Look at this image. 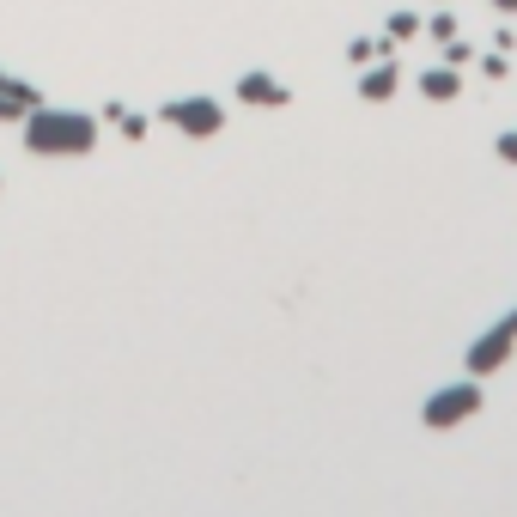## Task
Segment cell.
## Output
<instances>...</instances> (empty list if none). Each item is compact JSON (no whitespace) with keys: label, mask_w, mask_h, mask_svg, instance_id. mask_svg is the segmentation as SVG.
I'll list each match as a JSON object with an SVG mask.
<instances>
[{"label":"cell","mask_w":517,"mask_h":517,"mask_svg":"<svg viewBox=\"0 0 517 517\" xmlns=\"http://www.w3.org/2000/svg\"><path fill=\"white\" fill-rule=\"evenodd\" d=\"M25 146L37 159H86L92 146H98V116L86 110H55V104H37L25 110Z\"/></svg>","instance_id":"1"},{"label":"cell","mask_w":517,"mask_h":517,"mask_svg":"<svg viewBox=\"0 0 517 517\" xmlns=\"http://www.w3.org/2000/svg\"><path fill=\"white\" fill-rule=\"evenodd\" d=\"M481 408H487V390H481V378L469 372V378H457V384H438V390L426 396L420 426H426V432H457V426H469Z\"/></svg>","instance_id":"2"},{"label":"cell","mask_w":517,"mask_h":517,"mask_svg":"<svg viewBox=\"0 0 517 517\" xmlns=\"http://www.w3.org/2000/svg\"><path fill=\"white\" fill-rule=\"evenodd\" d=\"M511 353H517V311H505L493 329H481V335L469 341V372H475V378H493Z\"/></svg>","instance_id":"3"},{"label":"cell","mask_w":517,"mask_h":517,"mask_svg":"<svg viewBox=\"0 0 517 517\" xmlns=\"http://www.w3.org/2000/svg\"><path fill=\"white\" fill-rule=\"evenodd\" d=\"M165 122L177 128V134H189V140H213L219 128H226V104H219V98H171L165 104Z\"/></svg>","instance_id":"4"},{"label":"cell","mask_w":517,"mask_h":517,"mask_svg":"<svg viewBox=\"0 0 517 517\" xmlns=\"http://www.w3.org/2000/svg\"><path fill=\"white\" fill-rule=\"evenodd\" d=\"M238 98L256 104V110H280V104H292V92L274 80V73H238Z\"/></svg>","instance_id":"5"},{"label":"cell","mask_w":517,"mask_h":517,"mask_svg":"<svg viewBox=\"0 0 517 517\" xmlns=\"http://www.w3.org/2000/svg\"><path fill=\"white\" fill-rule=\"evenodd\" d=\"M396 86H402V67L384 55L378 67H365V80H359V98H365V104H390V98H396Z\"/></svg>","instance_id":"6"},{"label":"cell","mask_w":517,"mask_h":517,"mask_svg":"<svg viewBox=\"0 0 517 517\" xmlns=\"http://www.w3.org/2000/svg\"><path fill=\"white\" fill-rule=\"evenodd\" d=\"M457 92H463V80H457V67H451V61L420 73V98H432V104H451Z\"/></svg>","instance_id":"7"},{"label":"cell","mask_w":517,"mask_h":517,"mask_svg":"<svg viewBox=\"0 0 517 517\" xmlns=\"http://www.w3.org/2000/svg\"><path fill=\"white\" fill-rule=\"evenodd\" d=\"M0 98L19 104V110H37V104H43V92H37L31 80H19V73H7V67H0Z\"/></svg>","instance_id":"8"},{"label":"cell","mask_w":517,"mask_h":517,"mask_svg":"<svg viewBox=\"0 0 517 517\" xmlns=\"http://www.w3.org/2000/svg\"><path fill=\"white\" fill-rule=\"evenodd\" d=\"M420 31V19L414 13H390V25H384V49H396V43H408Z\"/></svg>","instance_id":"9"},{"label":"cell","mask_w":517,"mask_h":517,"mask_svg":"<svg viewBox=\"0 0 517 517\" xmlns=\"http://www.w3.org/2000/svg\"><path fill=\"white\" fill-rule=\"evenodd\" d=\"M372 55H390V49H384V43H372V37H359V43H347V61H353V67H365Z\"/></svg>","instance_id":"10"},{"label":"cell","mask_w":517,"mask_h":517,"mask_svg":"<svg viewBox=\"0 0 517 517\" xmlns=\"http://www.w3.org/2000/svg\"><path fill=\"white\" fill-rule=\"evenodd\" d=\"M426 31H432L438 43H451V37H457V19H451V13H432V19H426Z\"/></svg>","instance_id":"11"},{"label":"cell","mask_w":517,"mask_h":517,"mask_svg":"<svg viewBox=\"0 0 517 517\" xmlns=\"http://www.w3.org/2000/svg\"><path fill=\"white\" fill-rule=\"evenodd\" d=\"M469 55H475V49H469V43H463V37H451V43H445V61H451V67H463V61H469Z\"/></svg>","instance_id":"12"},{"label":"cell","mask_w":517,"mask_h":517,"mask_svg":"<svg viewBox=\"0 0 517 517\" xmlns=\"http://www.w3.org/2000/svg\"><path fill=\"white\" fill-rule=\"evenodd\" d=\"M499 159H505V165H517V134H499Z\"/></svg>","instance_id":"13"},{"label":"cell","mask_w":517,"mask_h":517,"mask_svg":"<svg viewBox=\"0 0 517 517\" xmlns=\"http://www.w3.org/2000/svg\"><path fill=\"white\" fill-rule=\"evenodd\" d=\"M487 7H493V13H517V0H487Z\"/></svg>","instance_id":"14"}]
</instances>
